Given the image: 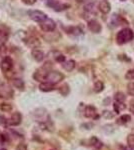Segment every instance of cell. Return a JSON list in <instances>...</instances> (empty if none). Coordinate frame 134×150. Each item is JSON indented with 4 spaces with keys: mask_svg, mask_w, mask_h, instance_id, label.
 <instances>
[{
    "mask_svg": "<svg viewBox=\"0 0 134 150\" xmlns=\"http://www.w3.org/2000/svg\"><path fill=\"white\" fill-rule=\"evenodd\" d=\"M52 66V63L50 62H46V63L41 66L40 68L36 69L35 72L33 73V79L38 82H44L47 78L48 74L49 72L51 71L50 70V67Z\"/></svg>",
    "mask_w": 134,
    "mask_h": 150,
    "instance_id": "obj_1",
    "label": "cell"
},
{
    "mask_svg": "<svg viewBox=\"0 0 134 150\" xmlns=\"http://www.w3.org/2000/svg\"><path fill=\"white\" fill-rule=\"evenodd\" d=\"M133 38H134L133 31L130 28H123L116 35V42L119 45H122L127 42H130Z\"/></svg>",
    "mask_w": 134,
    "mask_h": 150,
    "instance_id": "obj_2",
    "label": "cell"
},
{
    "mask_svg": "<svg viewBox=\"0 0 134 150\" xmlns=\"http://www.w3.org/2000/svg\"><path fill=\"white\" fill-rule=\"evenodd\" d=\"M14 96V90L13 88L7 83H3L0 85V98L5 99H12Z\"/></svg>",
    "mask_w": 134,
    "mask_h": 150,
    "instance_id": "obj_3",
    "label": "cell"
},
{
    "mask_svg": "<svg viewBox=\"0 0 134 150\" xmlns=\"http://www.w3.org/2000/svg\"><path fill=\"white\" fill-rule=\"evenodd\" d=\"M32 116L36 119V121H38L39 123L46 122L50 119L45 108H37V109H35L32 112Z\"/></svg>",
    "mask_w": 134,
    "mask_h": 150,
    "instance_id": "obj_4",
    "label": "cell"
},
{
    "mask_svg": "<svg viewBox=\"0 0 134 150\" xmlns=\"http://www.w3.org/2000/svg\"><path fill=\"white\" fill-rule=\"evenodd\" d=\"M28 16L31 20L34 21V22H37V23H41L42 21H44L45 19L47 18V15H46L44 12H42L40 10L28 11Z\"/></svg>",
    "mask_w": 134,
    "mask_h": 150,
    "instance_id": "obj_5",
    "label": "cell"
},
{
    "mask_svg": "<svg viewBox=\"0 0 134 150\" xmlns=\"http://www.w3.org/2000/svg\"><path fill=\"white\" fill-rule=\"evenodd\" d=\"M63 79H64V75H63L61 72L59 71H50L49 74H48L47 78H46V81L50 82V83L52 84H58L59 82H61Z\"/></svg>",
    "mask_w": 134,
    "mask_h": 150,
    "instance_id": "obj_6",
    "label": "cell"
},
{
    "mask_svg": "<svg viewBox=\"0 0 134 150\" xmlns=\"http://www.w3.org/2000/svg\"><path fill=\"white\" fill-rule=\"evenodd\" d=\"M47 5L51 7L54 11L56 12H61V11H64L68 9L70 7L69 4L67 3H61V2L57 1V0H49L47 2Z\"/></svg>",
    "mask_w": 134,
    "mask_h": 150,
    "instance_id": "obj_7",
    "label": "cell"
},
{
    "mask_svg": "<svg viewBox=\"0 0 134 150\" xmlns=\"http://www.w3.org/2000/svg\"><path fill=\"white\" fill-rule=\"evenodd\" d=\"M39 26H40L41 30L44 31L46 33H48V32H52V31L55 30L56 23L54 20H52V19L47 17L44 21H42V22L39 24Z\"/></svg>",
    "mask_w": 134,
    "mask_h": 150,
    "instance_id": "obj_8",
    "label": "cell"
},
{
    "mask_svg": "<svg viewBox=\"0 0 134 150\" xmlns=\"http://www.w3.org/2000/svg\"><path fill=\"white\" fill-rule=\"evenodd\" d=\"M22 122V114L20 112H14L12 113L10 117L7 119L6 123L9 126H18Z\"/></svg>",
    "mask_w": 134,
    "mask_h": 150,
    "instance_id": "obj_9",
    "label": "cell"
},
{
    "mask_svg": "<svg viewBox=\"0 0 134 150\" xmlns=\"http://www.w3.org/2000/svg\"><path fill=\"white\" fill-rule=\"evenodd\" d=\"M0 68H1L3 73H7L9 71H12V68H13V60L11 59V57L9 56L4 57L1 62V65H0Z\"/></svg>",
    "mask_w": 134,
    "mask_h": 150,
    "instance_id": "obj_10",
    "label": "cell"
},
{
    "mask_svg": "<svg viewBox=\"0 0 134 150\" xmlns=\"http://www.w3.org/2000/svg\"><path fill=\"white\" fill-rule=\"evenodd\" d=\"M83 114H84L85 117L92 118V119H97V118L99 117L98 114H97L96 108H95L93 105H87L86 107L84 108Z\"/></svg>",
    "mask_w": 134,
    "mask_h": 150,
    "instance_id": "obj_11",
    "label": "cell"
},
{
    "mask_svg": "<svg viewBox=\"0 0 134 150\" xmlns=\"http://www.w3.org/2000/svg\"><path fill=\"white\" fill-rule=\"evenodd\" d=\"M88 29L90 31H91L92 33H99L101 32V29H102V26L101 24L98 22L97 20H95V19H92V20H90L88 22Z\"/></svg>",
    "mask_w": 134,
    "mask_h": 150,
    "instance_id": "obj_12",
    "label": "cell"
},
{
    "mask_svg": "<svg viewBox=\"0 0 134 150\" xmlns=\"http://www.w3.org/2000/svg\"><path fill=\"white\" fill-rule=\"evenodd\" d=\"M31 55H32V57L37 62L43 61L44 58H45V53L43 51H41L40 49H37V48H34V49H32V51H31Z\"/></svg>",
    "mask_w": 134,
    "mask_h": 150,
    "instance_id": "obj_13",
    "label": "cell"
},
{
    "mask_svg": "<svg viewBox=\"0 0 134 150\" xmlns=\"http://www.w3.org/2000/svg\"><path fill=\"white\" fill-rule=\"evenodd\" d=\"M54 89H55L54 84L50 83L48 81L41 82L39 84V90L42 91V92H50V91H53Z\"/></svg>",
    "mask_w": 134,
    "mask_h": 150,
    "instance_id": "obj_14",
    "label": "cell"
},
{
    "mask_svg": "<svg viewBox=\"0 0 134 150\" xmlns=\"http://www.w3.org/2000/svg\"><path fill=\"white\" fill-rule=\"evenodd\" d=\"M98 8L103 14H107V13H109V11H110L111 5L107 0H103V1H101L100 3H99Z\"/></svg>",
    "mask_w": 134,
    "mask_h": 150,
    "instance_id": "obj_15",
    "label": "cell"
},
{
    "mask_svg": "<svg viewBox=\"0 0 134 150\" xmlns=\"http://www.w3.org/2000/svg\"><path fill=\"white\" fill-rule=\"evenodd\" d=\"M25 43L28 45L29 47H31V48H36L38 46V45L40 44V42H39V40H38V38H36V37H33V36H30V37H27V38H25Z\"/></svg>",
    "mask_w": 134,
    "mask_h": 150,
    "instance_id": "obj_16",
    "label": "cell"
},
{
    "mask_svg": "<svg viewBox=\"0 0 134 150\" xmlns=\"http://www.w3.org/2000/svg\"><path fill=\"white\" fill-rule=\"evenodd\" d=\"M12 84H13V86L15 88H17L20 91H24V89H25V83L20 78H13L12 79Z\"/></svg>",
    "mask_w": 134,
    "mask_h": 150,
    "instance_id": "obj_17",
    "label": "cell"
},
{
    "mask_svg": "<svg viewBox=\"0 0 134 150\" xmlns=\"http://www.w3.org/2000/svg\"><path fill=\"white\" fill-rule=\"evenodd\" d=\"M66 33L74 35V36H79L83 33V31H82L79 27H77V26H70V27L66 28Z\"/></svg>",
    "mask_w": 134,
    "mask_h": 150,
    "instance_id": "obj_18",
    "label": "cell"
},
{
    "mask_svg": "<svg viewBox=\"0 0 134 150\" xmlns=\"http://www.w3.org/2000/svg\"><path fill=\"white\" fill-rule=\"evenodd\" d=\"M75 65H76V64H75L74 60L70 59V60H67V61L63 62V63H62V67H63V69H64L65 71L71 72L72 70L75 68Z\"/></svg>",
    "mask_w": 134,
    "mask_h": 150,
    "instance_id": "obj_19",
    "label": "cell"
},
{
    "mask_svg": "<svg viewBox=\"0 0 134 150\" xmlns=\"http://www.w3.org/2000/svg\"><path fill=\"white\" fill-rule=\"evenodd\" d=\"M88 142H89V145L93 146L95 149H99L102 147V142L97 138V137H91Z\"/></svg>",
    "mask_w": 134,
    "mask_h": 150,
    "instance_id": "obj_20",
    "label": "cell"
},
{
    "mask_svg": "<svg viewBox=\"0 0 134 150\" xmlns=\"http://www.w3.org/2000/svg\"><path fill=\"white\" fill-rule=\"evenodd\" d=\"M113 108L115 113H120L121 111H123L126 108V105L124 102H120V101H115L113 104Z\"/></svg>",
    "mask_w": 134,
    "mask_h": 150,
    "instance_id": "obj_21",
    "label": "cell"
},
{
    "mask_svg": "<svg viewBox=\"0 0 134 150\" xmlns=\"http://www.w3.org/2000/svg\"><path fill=\"white\" fill-rule=\"evenodd\" d=\"M130 120H131V116L130 115H129V114H124L122 116H120V117L116 120V123H117L118 125H124V124H126V123H128Z\"/></svg>",
    "mask_w": 134,
    "mask_h": 150,
    "instance_id": "obj_22",
    "label": "cell"
},
{
    "mask_svg": "<svg viewBox=\"0 0 134 150\" xmlns=\"http://www.w3.org/2000/svg\"><path fill=\"white\" fill-rule=\"evenodd\" d=\"M58 91H59V93L61 94L62 96H67L68 94L70 92V88H69V85L66 83L62 84L61 86L58 88Z\"/></svg>",
    "mask_w": 134,
    "mask_h": 150,
    "instance_id": "obj_23",
    "label": "cell"
},
{
    "mask_svg": "<svg viewBox=\"0 0 134 150\" xmlns=\"http://www.w3.org/2000/svg\"><path fill=\"white\" fill-rule=\"evenodd\" d=\"M13 109V106L8 102H2L0 104V110L3 112H10Z\"/></svg>",
    "mask_w": 134,
    "mask_h": 150,
    "instance_id": "obj_24",
    "label": "cell"
},
{
    "mask_svg": "<svg viewBox=\"0 0 134 150\" xmlns=\"http://www.w3.org/2000/svg\"><path fill=\"white\" fill-rule=\"evenodd\" d=\"M104 89V84L102 81H96L94 83V86H93V90L95 91L96 93H99L101 92L102 90Z\"/></svg>",
    "mask_w": 134,
    "mask_h": 150,
    "instance_id": "obj_25",
    "label": "cell"
},
{
    "mask_svg": "<svg viewBox=\"0 0 134 150\" xmlns=\"http://www.w3.org/2000/svg\"><path fill=\"white\" fill-rule=\"evenodd\" d=\"M125 95H124V93L122 92H117L115 93V96H114V99H115V101H120V102H124L125 101Z\"/></svg>",
    "mask_w": 134,
    "mask_h": 150,
    "instance_id": "obj_26",
    "label": "cell"
},
{
    "mask_svg": "<svg viewBox=\"0 0 134 150\" xmlns=\"http://www.w3.org/2000/svg\"><path fill=\"white\" fill-rule=\"evenodd\" d=\"M127 144L130 148H134V134H129L127 136Z\"/></svg>",
    "mask_w": 134,
    "mask_h": 150,
    "instance_id": "obj_27",
    "label": "cell"
},
{
    "mask_svg": "<svg viewBox=\"0 0 134 150\" xmlns=\"http://www.w3.org/2000/svg\"><path fill=\"white\" fill-rule=\"evenodd\" d=\"M102 116L106 119H111V118L114 117V113H112L111 111H108V110H104L102 112Z\"/></svg>",
    "mask_w": 134,
    "mask_h": 150,
    "instance_id": "obj_28",
    "label": "cell"
},
{
    "mask_svg": "<svg viewBox=\"0 0 134 150\" xmlns=\"http://www.w3.org/2000/svg\"><path fill=\"white\" fill-rule=\"evenodd\" d=\"M125 79L127 80H133L134 79V70L133 69H130L128 70L127 72L125 73Z\"/></svg>",
    "mask_w": 134,
    "mask_h": 150,
    "instance_id": "obj_29",
    "label": "cell"
},
{
    "mask_svg": "<svg viewBox=\"0 0 134 150\" xmlns=\"http://www.w3.org/2000/svg\"><path fill=\"white\" fill-rule=\"evenodd\" d=\"M127 92L129 95L134 96V82H130L127 85Z\"/></svg>",
    "mask_w": 134,
    "mask_h": 150,
    "instance_id": "obj_30",
    "label": "cell"
},
{
    "mask_svg": "<svg viewBox=\"0 0 134 150\" xmlns=\"http://www.w3.org/2000/svg\"><path fill=\"white\" fill-rule=\"evenodd\" d=\"M55 60L57 62H59V63H63V62L66 61V60H65V56L63 54H57L55 56Z\"/></svg>",
    "mask_w": 134,
    "mask_h": 150,
    "instance_id": "obj_31",
    "label": "cell"
},
{
    "mask_svg": "<svg viewBox=\"0 0 134 150\" xmlns=\"http://www.w3.org/2000/svg\"><path fill=\"white\" fill-rule=\"evenodd\" d=\"M93 7H94L93 3H89V4H87V5H85L84 10L86 12H92L93 11Z\"/></svg>",
    "mask_w": 134,
    "mask_h": 150,
    "instance_id": "obj_32",
    "label": "cell"
},
{
    "mask_svg": "<svg viewBox=\"0 0 134 150\" xmlns=\"http://www.w3.org/2000/svg\"><path fill=\"white\" fill-rule=\"evenodd\" d=\"M16 150H28V147L25 143H20L16 146Z\"/></svg>",
    "mask_w": 134,
    "mask_h": 150,
    "instance_id": "obj_33",
    "label": "cell"
},
{
    "mask_svg": "<svg viewBox=\"0 0 134 150\" xmlns=\"http://www.w3.org/2000/svg\"><path fill=\"white\" fill-rule=\"evenodd\" d=\"M21 1H22L24 4H26V5H33V4L36 3L37 0H21Z\"/></svg>",
    "mask_w": 134,
    "mask_h": 150,
    "instance_id": "obj_34",
    "label": "cell"
},
{
    "mask_svg": "<svg viewBox=\"0 0 134 150\" xmlns=\"http://www.w3.org/2000/svg\"><path fill=\"white\" fill-rule=\"evenodd\" d=\"M130 111L134 114V100H131L130 102Z\"/></svg>",
    "mask_w": 134,
    "mask_h": 150,
    "instance_id": "obj_35",
    "label": "cell"
},
{
    "mask_svg": "<svg viewBox=\"0 0 134 150\" xmlns=\"http://www.w3.org/2000/svg\"><path fill=\"white\" fill-rule=\"evenodd\" d=\"M7 120H5V118L3 117V116H1L0 115V125H2V124H4V123H6Z\"/></svg>",
    "mask_w": 134,
    "mask_h": 150,
    "instance_id": "obj_36",
    "label": "cell"
},
{
    "mask_svg": "<svg viewBox=\"0 0 134 150\" xmlns=\"http://www.w3.org/2000/svg\"><path fill=\"white\" fill-rule=\"evenodd\" d=\"M87 0H76V2H78V3H84V2H86Z\"/></svg>",
    "mask_w": 134,
    "mask_h": 150,
    "instance_id": "obj_37",
    "label": "cell"
},
{
    "mask_svg": "<svg viewBox=\"0 0 134 150\" xmlns=\"http://www.w3.org/2000/svg\"><path fill=\"white\" fill-rule=\"evenodd\" d=\"M0 150H6L5 148H3V149H0Z\"/></svg>",
    "mask_w": 134,
    "mask_h": 150,
    "instance_id": "obj_38",
    "label": "cell"
},
{
    "mask_svg": "<svg viewBox=\"0 0 134 150\" xmlns=\"http://www.w3.org/2000/svg\"><path fill=\"white\" fill-rule=\"evenodd\" d=\"M121 1H124V0H121Z\"/></svg>",
    "mask_w": 134,
    "mask_h": 150,
    "instance_id": "obj_39",
    "label": "cell"
},
{
    "mask_svg": "<svg viewBox=\"0 0 134 150\" xmlns=\"http://www.w3.org/2000/svg\"><path fill=\"white\" fill-rule=\"evenodd\" d=\"M96 150H99V149H96Z\"/></svg>",
    "mask_w": 134,
    "mask_h": 150,
    "instance_id": "obj_40",
    "label": "cell"
},
{
    "mask_svg": "<svg viewBox=\"0 0 134 150\" xmlns=\"http://www.w3.org/2000/svg\"><path fill=\"white\" fill-rule=\"evenodd\" d=\"M133 2H134V0H133Z\"/></svg>",
    "mask_w": 134,
    "mask_h": 150,
    "instance_id": "obj_41",
    "label": "cell"
}]
</instances>
